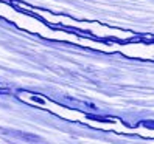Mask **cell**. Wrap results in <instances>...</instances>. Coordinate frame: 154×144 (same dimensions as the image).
<instances>
[{
  "label": "cell",
  "mask_w": 154,
  "mask_h": 144,
  "mask_svg": "<svg viewBox=\"0 0 154 144\" xmlns=\"http://www.w3.org/2000/svg\"><path fill=\"white\" fill-rule=\"evenodd\" d=\"M6 92H8V90H6V88H3L2 85H0V93H6Z\"/></svg>",
  "instance_id": "1"
}]
</instances>
